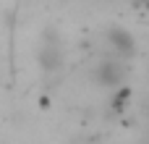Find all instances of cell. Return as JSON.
Here are the masks:
<instances>
[{"instance_id":"cell-3","label":"cell","mask_w":149,"mask_h":144,"mask_svg":"<svg viewBox=\"0 0 149 144\" xmlns=\"http://www.w3.org/2000/svg\"><path fill=\"white\" fill-rule=\"evenodd\" d=\"M107 42H110V47H113V52H115V58H128V55H134V50H136V45H134V37L126 31V29H120V26H113V29H107Z\"/></svg>"},{"instance_id":"cell-1","label":"cell","mask_w":149,"mask_h":144,"mask_svg":"<svg viewBox=\"0 0 149 144\" xmlns=\"http://www.w3.org/2000/svg\"><path fill=\"white\" fill-rule=\"evenodd\" d=\"M123 76H126V66L120 63V58H105L94 68V81L102 87H118Z\"/></svg>"},{"instance_id":"cell-2","label":"cell","mask_w":149,"mask_h":144,"mask_svg":"<svg viewBox=\"0 0 149 144\" xmlns=\"http://www.w3.org/2000/svg\"><path fill=\"white\" fill-rule=\"evenodd\" d=\"M39 63L47 71H58L63 66V55H60V39L55 37V31H45V45L39 50Z\"/></svg>"}]
</instances>
